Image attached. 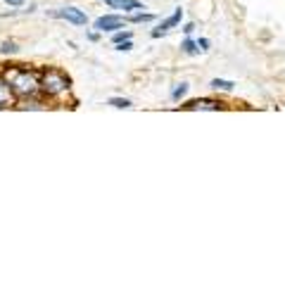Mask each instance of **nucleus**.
<instances>
[{
  "label": "nucleus",
  "instance_id": "f3484780",
  "mask_svg": "<svg viewBox=\"0 0 285 285\" xmlns=\"http://www.w3.org/2000/svg\"><path fill=\"white\" fill-rule=\"evenodd\" d=\"M5 3H8V5H12V8H19V5H24L27 0H5Z\"/></svg>",
  "mask_w": 285,
  "mask_h": 285
},
{
  "label": "nucleus",
  "instance_id": "0eeeda50",
  "mask_svg": "<svg viewBox=\"0 0 285 285\" xmlns=\"http://www.w3.org/2000/svg\"><path fill=\"white\" fill-rule=\"evenodd\" d=\"M8 102H12V90L5 81H0V105H8Z\"/></svg>",
  "mask_w": 285,
  "mask_h": 285
},
{
  "label": "nucleus",
  "instance_id": "1a4fd4ad",
  "mask_svg": "<svg viewBox=\"0 0 285 285\" xmlns=\"http://www.w3.org/2000/svg\"><path fill=\"white\" fill-rule=\"evenodd\" d=\"M212 88H216V90H233V83H231V81H223V79H214L212 81Z\"/></svg>",
  "mask_w": 285,
  "mask_h": 285
},
{
  "label": "nucleus",
  "instance_id": "6e6552de",
  "mask_svg": "<svg viewBox=\"0 0 285 285\" xmlns=\"http://www.w3.org/2000/svg\"><path fill=\"white\" fill-rule=\"evenodd\" d=\"M0 53L3 55L17 53V43H15V41H3V43H0Z\"/></svg>",
  "mask_w": 285,
  "mask_h": 285
},
{
  "label": "nucleus",
  "instance_id": "9b49d317",
  "mask_svg": "<svg viewBox=\"0 0 285 285\" xmlns=\"http://www.w3.org/2000/svg\"><path fill=\"white\" fill-rule=\"evenodd\" d=\"M186 93H188V83H181L178 88H174V93H171V98H174V100H181L183 95H186Z\"/></svg>",
  "mask_w": 285,
  "mask_h": 285
},
{
  "label": "nucleus",
  "instance_id": "20e7f679",
  "mask_svg": "<svg viewBox=\"0 0 285 285\" xmlns=\"http://www.w3.org/2000/svg\"><path fill=\"white\" fill-rule=\"evenodd\" d=\"M55 17H62L71 24H76V27L86 24V12H81L79 8H62L60 12H55Z\"/></svg>",
  "mask_w": 285,
  "mask_h": 285
},
{
  "label": "nucleus",
  "instance_id": "ddd939ff",
  "mask_svg": "<svg viewBox=\"0 0 285 285\" xmlns=\"http://www.w3.org/2000/svg\"><path fill=\"white\" fill-rule=\"evenodd\" d=\"M181 50L186 55H195L197 53V43H193V41H186V43L181 45Z\"/></svg>",
  "mask_w": 285,
  "mask_h": 285
},
{
  "label": "nucleus",
  "instance_id": "dca6fc26",
  "mask_svg": "<svg viewBox=\"0 0 285 285\" xmlns=\"http://www.w3.org/2000/svg\"><path fill=\"white\" fill-rule=\"evenodd\" d=\"M105 3L109 8H121V5H124V0H105Z\"/></svg>",
  "mask_w": 285,
  "mask_h": 285
},
{
  "label": "nucleus",
  "instance_id": "f03ea898",
  "mask_svg": "<svg viewBox=\"0 0 285 285\" xmlns=\"http://www.w3.org/2000/svg\"><path fill=\"white\" fill-rule=\"evenodd\" d=\"M41 88L48 93V95H60L69 88V79L60 74V71H45L43 79H41Z\"/></svg>",
  "mask_w": 285,
  "mask_h": 285
},
{
  "label": "nucleus",
  "instance_id": "f8f14e48",
  "mask_svg": "<svg viewBox=\"0 0 285 285\" xmlns=\"http://www.w3.org/2000/svg\"><path fill=\"white\" fill-rule=\"evenodd\" d=\"M150 19H155L150 12H135L133 17H131V22H135V24H138V22H150Z\"/></svg>",
  "mask_w": 285,
  "mask_h": 285
},
{
  "label": "nucleus",
  "instance_id": "7ed1b4c3",
  "mask_svg": "<svg viewBox=\"0 0 285 285\" xmlns=\"http://www.w3.org/2000/svg\"><path fill=\"white\" fill-rule=\"evenodd\" d=\"M126 24L124 17H116V15H105V17H100L95 22V29L98 31H116V29H121Z\"/></svg>",
  "mask_w": 285,
  "mask_h": 285
},
{
  "label": "nucleus",
  "instance_id": "f257e3e1",
  "mask_svg": "<svg viewBox=\"0 0 285 285\" xmlns=\"http://www.w3.org/2000/svg\"><path fill=\"white\" fill-rule=\"evenodd\" d=\"M3 81L10 86L12 95H19V98H27V95L31 98V95H36V93L41 90V81L36 79V74H31V71H24V69H10V71H5Z\"/></svg>",
  "mask_w": 285,
  "mask_h": 285
},
{
  "label": "nucleus",
  "instance_id": "423d86ee",
  "mask_svg": "<svg viewBox=\"0 0 285 285\" xmlns=\"http://www.w3.org/2000/svg\"><path fill=\"white\" fill-rule=\"evenodd\" d=\"M186 109H221V102H216V100H193V102H188L183 105Z\"/></svg>",
  "mask_w": 285,
  "mask_h": 285
},
{
  "label": "nucleus",
  "instance_id": "a211bd4d",
  "mask_svg": "<svg viewBox=\"0 0 285 285\" xmlns=\"http://www.w3.org/2000/svg\"><path fill=\"white\" fill-rule=\"evenodd\" d=\"M197 48H200V50H207V48H209V41H207V38H202V41L197 43Z\"/></svg>",
  "mask_w": 285,
  "mask_h": 285
},
{
  "label": "nucleus",
  "instance_id": "9d476101",
  "mask_svg": "<svg viewBox=\"0 0 285 285\" xmlns=\"http://www.w3.org/2000/svg\"><path fill=\"white\" fill-rule=\"evenodd\" d=\"M109 105L119 107V109H126V107H131V100H126V98H112V100H109Z\"/></svg>",
  "mask_w": 285,
  "mask_h": 285
},
{
  "label": "nucleus",
  "instance_id": "4468645a",
  "mask_svg": "<svg viewBox=\"0 0 285 285\" xmlns=\"http://www.w3.org/2000/svg\"><path fill=\"white\" fill-rule=\"evenodd\" d=\"M131 38V31H114V43H121V41H128Z\"/></svg>",
  "mask_w": 285,
  "mask_h": 285
},
{
  "label": "nucleus",
  "instance_id": "2eb2a0df",
  "mask_svg": "<svg viewBox=\"0 0 285 285\" xmlns=\"http://www.w3.org/2000/svg\"><path fill=\"white\" fill-rule=\"evenodd\" d=\"M131 48H133V45H131V38H128V41H121L116 50H121V53H126V50H131Z\"/></svg>",
  "mask_w": 285,
  "mask_h": 285
},
{
  "label": "nucleus",
  "instance_id": "39448f33",
  "mask_svg": "<svg viewBox=\"0 0 285 285\" xmlns=\"http://www.w3.org/2000/svg\"><path fill=\"white\" fill-rule=\"evenodd\" d=\"M181 17H183V10L178 8L176 12H174V15H171L169 19H167V22H162L160 27H157L155 31H152V36H155V38H160V36H164L171 27H178V24H181Z\"/></svg>",
  "mask_w": 285,
  "mask_h": 285
}]
</instances>
